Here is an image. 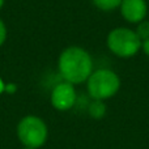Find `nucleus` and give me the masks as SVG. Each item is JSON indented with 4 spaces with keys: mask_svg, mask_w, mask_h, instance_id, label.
I'll list each match as a JSON object with an SVG mask.
<instances>
[{
    "mask_svg": "<svg viewBox=\"0 0 149 149\" xmlns=\"http://www.w3.org/2000/svg\"><path fill=\"white\" fill-rule=\"evenodd\" d=\"M58 70L64 81L72 85L82 84L94 71L92 55L80 46H70L60 52Z\"/></svg>",
    "mask_w": 149,
    "mask_h": 149,
    "instance_id": "1",
    "label": "nucleus"
},
{
    "mask_svg": "<svg viewBox=\"0 0 149 149\" xmlns=\"http://www.w3.org/2000/svg\"><path fill=\"white\" fill-rule=\"evenodd\" d=\"M106 45L111 54L123 59L135 56L141 50V41L136 31L124 26L110 30L106 38Z\"/></svg>",
    "mask_w": 149,
    "mask_h": 149,
    "instance_id": "2",
    "label": "nucleus"
},
{
    "mask_svg": "<svg viewBox=\"0 0 149 149\" xmlns=\"http://www.w3.org/2000/svg\"><path fill=\"white\" fill-rule=\"evenodd\" d=\"M88 93L93 100L105 101L114 97L120 88V79L114 71L100 68L93 71L86 80Z\"/></svg>",
    "mask_w": 149,
    "mask_h": 149,
    "instance_id": "3",
    "label": "nucleus"
},
{
    "mask_svg": "<svg viewBox=\"0 0 149 149\" xmlns=\"http://www.w3.org/2000/svg\"><path fill=\"white\" fill-rule=\"evenodd\" d=\"M47 126L41 118L28 115L20 120L17 126V136L26 148L37 149L46 143Z\"/></svg>",
    "mask_w": 149,
    "mask_h": 149,
    "instance_id": "4",
    "label": "nucleus"
},
{
    "mask_svg": "<svg viewBox=\"0 0 149 149\" xmlns=\"http://www.w3.org/2000/svg\"><path fill=\"white\" fill-rule=\"evenodd\" d=\"M76 103V90L72 84L67 81L55 85L51 92V105L59 111H67Z\"/></svg>",
    "mask_w": 149,
    "mask_h": 149,
    "instance_id": "5",
    "label": "nucleus"
},
{
    "mask_svg": "<svg viewBox=\"0 0 149 149\" xmlns=\"http://www.w3.org/2000/svg\"><path fill=\"white\" fill-rule=\"evenodd\" d=\"M119 10L127 22L137 25L147 18L148 4L145 0H122Z\"/></svg>",
    "mask_w": 149,
    "mask_h": 149,
    "instance_id": "6",
    "label": "nucleus"
},
{
    "mask_svg": "<svg viewBox=\"0 0 149 149\" xmlns=\"http://www.w3.org/2000/svg\"><path fill=\"white\" fill-rule=\"evenodd\" d=\"M93 5L102 12H113L120 7L122 0H92Z\"/></svg>",
    "mask_w": 149,
    "mask_h": 149,
    "instance_id": "7",
    "label": "nucleus"
},
{
    "mask_svg": "<svg viewBox=\"0 0 149 149\" xmlns=\"http://www.w3.org/2000/svg\"><path fill=\"white\" fill-rule=\"evenodd\" d=\"M89 115L94 119H101L106 113V106L103 103V101H98V100H93L92 103L88 107Z\"/></svg>",
    "mask_w": 149,
    "mask_h": 149,
    "instance_id": "8",
    "label": "nucleus"
},
{
    "mask_svg": "<svg viewBox=\"0 0 149 149\" xmlns=\"http://www.w3.org/2000/svg\"><path fill=\"white\" fill-rule=\"evenodd\" d=\"M136 34L137 37L140 38V41H145V39L149 38V20H144L141 22L137 24V28H136Z\"/></svg>",
    "mask_w": 149,
    "mask_h": 149,
    "instance_id": "9",
    "label": "nucleus"
},
{
    "mask_svg": "<svg viewBox=\"0 0 149 149\" xmlns=\"http://www.w3.org/2000/svg\"><path fill=\"white\" fill-rule=\"evenodd\" d=\"M7 36H8L7 26H5L4 21L0 18V47L5 43V41H7Z\"/></svg>",
    "mask_w": 149,
    "mask_h": 149,
    "instance_id": "10",
    "label": "nucleus"
},
{
    "mask_svg": "<svg viewBox=\"0 0 149 149\" xmlns=\"http://www.w3.org/2000/svg\"><path fill=\"white\" fill-rule=\"evenodd\" d=\"M17 90V85L16 84H5V89L4 93H8V94H13Z\"/></svg>",
    "mask_w": 149,
    "mask_h": 149,
    "instance_id": "11",
    "label": "nucleus"
},
{
    "mask_svg": "<svg viewBox=\"0 0 149 149\" xmlns=\"http://www.w3.org/2000/svg\"><path fill=\"white\" fill-rule=\"evenodd\" d=\"M141 50L147 56H149V38L141 42Z\"/></svg>",
    "mask_w": 149,
    "mask_h": 149,
    "instance_id": "12",
    "label": "nucleus"
},
{
    "mask_svg": "<svg viewBox=\"0 0 149 149\" xmlns=\"http://www.w3.org/2000/svg\"><path fill=\"white\" fill-rule=\"evenodd\" d=\"M4 89H5V82H4V80L1 79V76H0V94L4 93Z\"/></svg>",
    "mask_w": 149,
    "mask_h": 149,
    "instance_id": "13",
    "label": "nucleus"
},
{
    "mask_svg": "<svg viewBox=\"0 0 149 149\" xmlns=\"http://www.w3.org/2000/svg\"><path fill=\"white\" fill-rule=\"evenodd\" d=\"M4 3H5V0H0V9L4 7Z\"/></svg>",
    "mask_w": 149,
    "mask_h": 149,
    "instance_id": "14",
    "label": "nucleus"
},
{
    "mask_svg": "<svg viewBox=\"0 0 149 149\" xmlns=\"http://www.w3.org/2000/svg\"><path fill=\"white\" fill-rule=\"evenodd\" d=\"M24 149H31V148H26V147H25V148H24Z\"/></svg>",
    "mask_w": 149,
    "mask_h": 149,
    "instance_id": "15",
    "label": "nucleus"
}]
</instances>
